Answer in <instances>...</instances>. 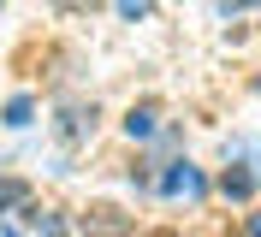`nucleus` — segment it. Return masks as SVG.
<instances>
[{
  "mask_svg": "<svg viewBox=\"0 0 261 237\" xmlns=\"http://www.w3.org/2000/svg\"><path fill=\"white\" fill-rule=\"evenodd\" d=\"M148 130H154V113H148V107L130 113V137H148Z\"/></svg>",
  "mask_w": 261,
  "mask_h": 237,
  "instance_id": "1",
  "label": "nucleus"
},
{
  "mask_svg": "<svg viewBox=\"0 0 261 237\" xmlns=\"http://www.w3.org/2000/svg\"><path fill=\"white\" fill-rule=\"evenodd\" d=\"M18 196H24V184H12V178H6V184H0V207H12Z\"/></svg>",
  "mask_w": 261,
  "mask_h": 237,
  "instance_id": "2",
  "label": "nucleus"
}]
</instances>
